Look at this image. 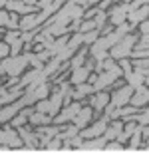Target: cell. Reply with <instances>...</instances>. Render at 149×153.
Returning <instances> with one entry per match:
<instances>
[{
    "mask_svg": "<svg viewBox=\"0 0 149 153\" xmlns=\"http://www.w3.org/2000/svg\"><path fill=\"white\" fill-rule=\"evenodd\" d=\"M4 20H6V16H4V14H0V24L4 22Z\"/></svg>",
    "mask_w": 149,
    "mask_h": 153,
    "instance_id": "1",
    "label": "cell"
}]
</instances>
